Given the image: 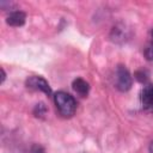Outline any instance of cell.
<instances>
[{"instance_id": "obj_1", "label": "cell", "mask_w": 153, "mask_h": 153, "mask_svg": "<svg viewBox=\"0 0 153 153\" xmlns=\"http://www.w3.org/2000/svg\"><path fill=\"white\" fill-rule=\"evenodd\" d=\"M54 103L59 110V112L65 117H71L74 115L76 109V102L69 93L65 91H59L54 96Z\"/></svg>"}, {"instance_id": "obj_2", "label": "cell", "mask_w": 153, "mask_h": 153, "mask_svg": "<svg viewBox=\"0 0 153 153\" xmlns=\"http://www.w3.org/2000/svg\"><path fill=\"white\" fill-rule=\"evenodd\" d=\"M131 82H133V79H131V75H130L129 71L122 65L117 66L116 72H115L116 88L122 91V92H126L131 87Z\"/></svg>"}, {"instance_id": "obj_3", "label": "cell", "mask_w": 153, "mask_h": 153, "mask_svg": "<svg viewBox=\"0 0 153 153\" xmlns=\"http://www.w3.org/2000/svg\"><path fill=\"white\" fill-rule=\"evenodd\" d=\"M25 84H26L27 88H30V90L41 91V92H44L48 96L51 94V88H50L48 81L45 79H43L42 76H37V75L30 76V78L26 79V82Z\"/></svg>"}, {"instance_id": "obj_4", "label": "cell", "mask_w": 153, "mask_h": 153, "mask_svg": "<svg viewBox=\"0 0 153 153\" xmlns=\"http://www.w3.org/2000/svg\"><path fill=\"white\" fill-rule=\"evenodd\" d=\"M141 103L142 106L153 112V85H147L141 91Z\"/></svg>"}, {"instance_id": "obj_5", "label": "cell", "mask_w": 153, "mask_h": 153, "mask_svg": "<svg viewBox=\"0 0 153 153\" xmlns=\"http://www.w3.org/2000/svg\"><path fill=\"white\" fill-rule=\"evenodd\" d=\"M25 19H26V16L24 12L22 11H13L11 12L7 18H6V23L11 26H22L24 25L25 23Z\"/></svg>"}, {"instance_id": "obj_6", "label": "cell", "mask_w": 153, "mask_h": 153, "mask_svg": "<svg viewBox=\"0 0 153 153\" xmlns=\"http://www.w3.org/2000/svg\"><path fill=\"white\" fill-rule=\"evenodd\" d=\"M72 87L73 90L81 97H86L88 94V91H90V85L87 81H85L84 79L81 78H76L73 80L72 82Z\"/></svg>"}, {"instance_id": "obj_7", "label": "cell", "mask_w": 153, "mask_h": 153, "mask_svg": "<svg viewBox=\"0 0 153 153\" xmlns=\"http://www.w3.org/2000/svg\"><path fill=\"white\" fill-rule=\"evenodd\" d=\"M145 56H146L147 60L153 61V42L149 43V44L146 47V49H145Z\"/></svg>"}, {"instance_id": "obj_8", "label": "cell", "mask_w": 153, "mask_h": 153, "mask_svg": "<svg viewBox=\"0 0 153 153\" xmlns=\"http://www.w3.org/2000/svg\"><path fill=\"white\" fill-rule=\"evenodd\" d=\"M44 112H45V106H44V104H37L36 105V108H35V114H36V116H42V115H44Z\"/></svg>"}, {"instance_id": "obj_9", "label": "cell", "mask_w": 153, "mask_h": 153, "mask_svg": "<svg viewBox=\"0 0 153 153\" xmlns=\"http://www.w3.org/2000/svg\"><path fill=\"white\" fill-rule=\"evenodd\" d=\"M1 74H2V76H1V82H4V80H5V76H6V75H5V71H4L2 68H1Z\"/></svg>"}, {"instance_id": "obj_10", "label": "cell", "mask_w": 153, "mask_h": 153, "mask_svg": "<svg viewBox=\"0 0 153 153\" xmlns=\"http://www.w3.org/2000/svg\"><path fill=\"white\" fill-rule=\"evenodd\" d=\"M149 153H153V141H152L151 145H149Z\"/></svg>"}, {"instance_id": "obj_11", "label": "cell", "mask_w": 153, "mask_h": 153, "mask_svg": "<svg viewBox=\"0 0 153 153\" xmlns=\"http://www.w3.org/2000/svg\"><path fill=\"white\" fill-rule=\"evenodd\" d=\"M152 35H153V32H152Z\"/></svg>"}]
</instances>
